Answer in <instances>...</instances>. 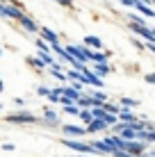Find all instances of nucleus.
Here are the masks:
<instances>
[{
  "label": "nucleus",
  "instance_id": "obj_5",
  "mask_svg": "<svg viewBox=\"0 0 155 157\" xmlns=\"http://www.w3.org/2000/svg\"><path fill=\"white\" fill-rule=\"evenodd\" d=\"M123 150H126V153H130L132 157H139L141 153H146V150H148V144H144V141H126Z\"/></svg>",
  "mask_w": 155,
  "mask_h": 157
},
{
  "label": "nucleus",
  "instance_id": "obj_4",
  "mask_svg": "<svg viewBox=\"0 0 155 157\" xmlns=\"http://www.w3.org/2000/svg\"><path fill=\"white\" fill-rule=\"evenodd\" d=\"M128 28H130V32H135L137 36H144L146 43H155V34H153V30L148 28V25H135V23H130Z\"/></svg>",
  "mask_w": 155,
  "mask_h": 157
},
{
  "label": "nucleus",
  "instance_id": "obj_22",
  "mask_svg": "<svg viewBox=\"0 0 155 157\" xmlns=\"http://www.w3.org/2000/svg\"><path fill=\"white\" fill-rule=\"evenodd\" d=\"M78 118H80V121L84 123V125L94 121V118H91V112H89V109H80V112H78ZM84 125H82V128H84Z\"/></svg>",
  "mask_w": 155,
  "mask_h": 157
},
{
  "label": "nucleus",
  "instance_id": "obj_10",
  "mask_svg": "<svg viewBox=\"0 0 155 157\" xmlns=\"http://www.w3.org/2000/svg\"><path fill=\"white\" fill-rule=\"evenodd\" d=\"M130 7H135L137 12H141L144 16H146V18H153V16H155V9H153V7H148V5H144L141 0H130Z\"/></svg>",
  "mask_w": 155,
  "mask_h": 157
},
{
  "label": "nucleus",
  "instance_id": "obj_14",
  "mask_svg": "<svg viewBox=\"0 0 155 157\" xmlns=\"http://www.w3.org/2000/svg\"><path fill=\"white\" fill-rule=\"evenodd\" d=\"M89 100H91V107H100L105 100H107V94H105L103 89H98V91H94V94L89 96Z\"/></svg>",
  "mask_w": 155,
  "mask_h": 157
},
{
  "label": "nucleus",
  "instance_id": "obj_18",
  "mask_svg": "<svg viewBox=\"0 0 155 157\" xmlns=\"http://www.w3.org/2000/svg\"><path fill=\"white\" fill-rule=\"evenodd\" d=\"M37 59H41V62H44V66H55V64H57V59L52 57L50 52H39Z\"/></svg>",
  "mask_w": 155,
  "mask_h": 157
},
{
  "label": "nucleus",
  "instance_id": "obj_6",
  "mask_svg": "<svg viewBox=\"0 0 155 157\" xmlns=\"http://www.w3.org/2000/svg\"><path fill=\"white\" fill-rule=\"evenodd\" d=\"M82 75H84V84H94L96 89H103V80L96 75L89 66H84V71H82Z\"/></svg>",
  "mask_w": 155,
  "mask_h": 157
},
{
  "label": "nucleus",
  "instance_id": "obj_11",
  "mask_svg": "<svg viewBox=\"0 0 155 157\" xmlns=\"http://www.w3.org/2000/svg\"><path fill=\"white\" fill-rule=\"evenodd\" d=\"M62 132L68 134V137H82V134H87L82 125H71V123H64V125H62Z\"/></svg>",
  "mask_w": 155,
  "mask_h": 157
},
{
  "label": "nucleus",
  "instance_id": "obj_16",
  "mask_svg": "<svg viewBox=\"0 0 155 157\" xmlns=\"http://www.w3.org/2000/svg\"><path fill=\"white\" fill-rule=\"evenodd\" d=\"M18 23H21V25H23V30H28V32H32V34H37V32H39V25H37V23H34V21H32V18H30V16H28V14H25V16H23V18H21V21H18Z\"/></svg>",
  "mask_w": 155,
  "mask_h": 157
},
{
  "label": "nucleus",
  "instance_id": "obj_13",
  "mask_svg": "<svg viewBox=\"0 0 155 157\" xmlns=\"http://www.w3.org/2000/svg\"><path fill=\"white\" fill-rule=\"evenodd\" d=\"M107 130V125H105L103 121H98V118H94L91 123H87L84 125V132H89V134H96V132H105Z\"/></svg>",
  "mask_w": 155,
  "mask_h": 157
},
{
  "label": "nucleus",
  "instance_id": "obj_8",
  "mask_svg": "<svg viewBox=\"0 0 155 157\" xmlns=\"http://www.w3.org/2000/svg\"><path fill=\"white\" fill-rule=\"evenodd\" d=\"M82 46H87V48H91V50L96 52H103V48H105V43L98 39V36H94V34H89V36H84L82 39Z\"/></svg>",
  "mask_w": 155,
  "mask_h": 157
},
{
  "label": "nucleus",
  "instance_id": "obj_29",
  "mask_svg": "<svg viewBox=\"0 0 155 157\" xmlns=\"http://www.w3.org/2000/svg\"><path fill=\"white\" fill-rule=\"evenodd\" d=\"M37 94H39V96H48V94H50V86H46V84L37 86Z\"/></svg>",
  "mask_w": 155,
  "mask_h": 157
},
{
  "label": "nucleus",
  "instance_id": "obj_28",
  "mask_svg": "<svg viewBox=\"0 0 155 157\" xmlns=\"http://www.w3.org/2000/svg\"><path fill=\"white\" fill-rule=\"evenodd\" d=\"M34 46H37V48H39V52H48V43H46V41H41V39H37V41H34Z\"/></svg>",
  "mask_w": 155,
  "mask_h": 157
},
{
  "label": "nucleus",
  "instance_id": "obj_24",
  "mask_svg": "<svg viewBox=\"0 0 155 157\" xmlns=\"http://www.w3.org/2000/svg\"><path fill=\"white\" fill-rule=\"evenodd\" d=\"M28 64L34 68V71H44V68H46L44 62H41V59H37V57H28Z\"/></svg>",
  "mask_w": 155,
  "mask_h": 157
},
{
  "label": "nucleus",
  "instance_id": "obj_12",
  "mask_svg": "<svg viewBox=\"0 0 155 157\" xmlns=\"http://www.w3.org/2000/svg\"><path fill=\"white\" fill-rule=\"evenodd\" d=\"M89 146H91V148L96 150V155H112V153H114V150H112L110 146L103 141V139H96V141H91Z\"/></svg>",
  "mask_w": 155,
  "mask_h": 157
},
{
  "label": "nucleus",
  "instance_id": "obj_9",
  "mask_svg": "<svg viewBox=\"0 0 155 157\" xmlns=\"http://www.w3.org/2000/svg\"><path fill=\"white\" fill-rule=\"evenodd\" d=\"M37 34H41V41H46L48 46H52V43H60V36L55 34V32H52L50 28H39V32H37Z\"/></svg>",
  "mask_w": 155,
  "mask_h": 157
},
{
  "label": "nucleus",
  "instance_id": "obj_38",
  "mask_svg": "<svg viewBox=\"0 0 155 157\" xmlns=\"http://www.w3.org/2000/svg\"><path fill=\"white\" fill-rule=\"evenodd\" d=\"M0 55H2V50H0Z\"/></svg>",
  "mask_w": 155,
  "mask_h": 157
},
{
  "label": "nucleus",
  "instance_id": "obj_31",
  "mask_svg": "<svg viewBox=\"0 0 155 157\" xmlns=\"http://www.w3.org/2000/svg\"><path fill=\"white\" fill-rule=\"evenodd\" d=\"M55 2H60L62 7H73V0H55Z\"/></svg>",
  "mask_w": 155,
  "mask_h": 157
},
{
  "label": "nucleus",
  "instance_id": "obj_27",
  "mask_svg": "<svg viewBox=\"0 0 155 157\" xmlns=\"http://www.w3.org/2000/svg\"><path fill=\"white\" fill-rule=\"evenodd\" d=\"M48 48H52V50H55V55H57V57H62L64 52H66V50H64V48H62V43H52V46H48Z\"/></svg>",
  "mask_w": 155,
  "mask_h": 157
},
{
  "label": "nucleus",
  "instance_id": "obj_26",
  "mask_svg": "<svg viewBox=\"0 0 155 157\" xmlns=\"http://www.w3.org/2000/svg\"><path fill=\"white\" fill-rule=\"evenodd\" d=\"M78 107L76 105H64V114H68V116H78Z\"/></svg>",
  "mask_w": 155,
  "mask_h": 157
},
{
  "label": "nucleus",
  "instance_id": "obj_7",
  "mask_svg": "<svg viewBox=\"0 0 155 157\" xmlns=\"http://www.w3.org/2000/svg\"><path fill=\"white\" fill-rule=\"evenodd\" d=\"M37 123H44L48 128H55V125H60V116H57L52 109H44V116H41Z\"/></svg>",
  "mask_w": 155,
  "mask_h": 157
},
{
  "label": "nucleus",
  "instance_id": "obj_32",
  "mask_svg": "<svg viewBox=\"0 0 155 157\" xmlns=\"http://www.w3.org/2000/svg\"><path fill=\"white\" fill-rule=\"evenodd\" d=\"M132 46H135L137 50H144V43H141L139 39H132Z\"/></svg>",
  "mask_w": 155,
  "mask_h": 157
},
{
  "label": "nucleus",
  "instance_id": "obj_23",
  "mask_svg": "<svg viewBox=\"0 0 155 157\" xmlns=\"http://www.w3.org/2000/svg\"><path fill=\"white\" fill-rule=\"evenodd\" d=\"M60 96H62V86H55V89H50V94L46 96L50 102H60Z\"/></svg>",
  "mask_w": 155,
  "mask_h": 157
},
{
  "label": "nucleus",
  "instance_id": "obj_25",
  "mask_svg": "<svg viewBox=\"0 0 155 157\" xmlns=\"http://www.w3.org/2000/svg\"><path fill=\"white\" fill-rule=\"evenodd\" d=\"M103 123L107 128H112L114 123H119V118H116V114H105V118H103Z\"/></svg>",
  "mask_w": 155,
  "mask_h": 157
},
{
  "label": "nucleus",
  "instance_id": "obj_3",
  "mask_svg": "<svg viewBox=\"0 0 155 157\" xmlns=\"http://www.w3.org/2000/svg\"><path fill=\"white\" fill-rule=\"evenodd\" d=\"M62 144L66 146V148H71V150H76V153H80V155H89V157L96 155V150H94L89 144H84V141H76V139H62Z\"/></svg>",
  "mask_w": 155,
  "mask_h": 157
},
{
  "label": "nucleus",
  "instance_id": "obj_19",
  "mask_svg": "<svg viewBox=\"0 0 155 157\" xmlns=\"http://www.w3.org/2000/svg\"><path fill=\"white\" fill-rule=\"evenodd\" d=\"M116 105H119V107H126V109H132V107L139 105V100H137V98H119Z\"/></svg>",
  "mask_w": 155,
  "mask_h": 157
},
{
  "label": "nucleus",
  "instance_id": "obj_39",
  "mask_svg": "<svg viewBox=\"0 0 155 157\" xmlns=\"http://www.w3.org/2000/svg\"><path fill=\"white\" fill-rule=\"evenodd\" d=\"M0 107H2V105H0Z\"/></svg>",
  "mask_w": 155,
  "mask_h": 157
},
{
  "label": "nucleus",
  "instance_id": "obj_15",
  "mask_svg": "<svg viewBox=\"0 0 155 157\" xmlns=\"http://www.w3.org/2000/svg\"><path fill=\"white\" fill-rule=\"evenodd\" d=\"M116 118H119L121 123H135L137 116L132 114L130 109H126V107H119V114H116Z\"/></svg>",
  "mask_w": 155,
  "mask_h": 157
},
{
  "label": "nucleus",
  "instance_id": "obj_21",
  "mask_svg": "<svg viewBox=\"0 0 155 157\" xmlns=\"http://www.w3.org/2000/svg\"><path fill=\"white\" fill-rule=\"evenodd\" d=\"M100 107H103V109L107 112V114H119V105H116V102H110V100H105Z\"/></svg>",
  "mask_w": 155,
  "mask_h": 157
},
{
  "label": "nucleus",
  "instance_id": "obj_17",
  "mask_svg": "<svg viewBox=\"0 0 155 157\" xmlns=\"http://www.w3.org/2000/svg\"><path fill=\"white\" fill-rule=\"evenodd\" d=\"M73 105H76L78 109H91V100H89V96H84V94H80Z\"/></svg>",
  "mask_w": 155,
  "mask_h": 157
},
{
  "label": "nucleus",
  "instance_id": "obj_34",
  "mask_svg": "<svg viewBox=\"0 0 155 157\" xmlns=\"http://www.w3.org/2000/svg\"><path fill=\"white\" fill-rule=\"evenodd\" d=\"M144 48H146L148 52H155V43H146V46H144Z\"/></svg>",
  "mask_w": 155,
  "mask_h": 157
},
{
  "label": "nucleus",
  "instance_id": "obj_20",
  "mask_svg": "<svg viewBox=\"0 0 155 157\" xmlns=\"http://www.w3.org/2000/svg\"><path fill=\"white\" fill-rule=\"evenodd\" d=\"M110 71H112V68L107 66V64H94V73L98 75L100 80H103V78H105V75H107Z\"/></svg>",
  "mask_w": 155,
  "mask_h": 157
},
{
  "label": "nucleus",
  "instance_id": "obj_37",
  "mask_svg": "<svg viewBox=\"0 0 155 157\" xmlns=\"http://www.w3.org/2000/svg\"><path fill=\"white\" fill-rule=\"evenodd\" d=\"M0 91H2V82H0Z\"/></svg>",
  "mask_w": 155,
  "mask_h": 157
},
{
  "label": "nucleus",
  "instance_id": "obj_33",
  "mask_svg": "<svg viewBox=\"0 0 155 157\" xmlns=\"http://www.w3.org/2000/svg\"><path fill=\"white\" fill-rule=\"evenodd\" d=\"M14 148H16V146H14V144H5V146H2V150H7V153H12V150H14Z\"/></svg>",
  "mask_w": 155,
  "mask_h": 157
},
{
  "label": "nucleus",
  "instance_id": "obj_36",
  "mask_svg": "<svg viewBox=\"0 0 155 157\" xmlns=\"http://www.w3.org/2000/svg\"><path fill=\"white\" fill-rule=\"evenodd\" d=\"M121 2H123V5H128V7H130V0H121Z\"/></svg>",
  "mask_w": 155,
  "mask_h": 157
},
{
  "label": "nucleus",
  "instance_id": "obj_1",
  "mask_svg": "<svg viewBox=\"0 0 155 157\" xmlns=\"http://www.w3.org/2000/svg\"><path fill=\"white\" fill-rule=\"evenodd\" d=\"M0 16L2 18H9V21H21L25 16V12H23V7H21L18 2H0Z\"/></svg>",
  "mask_w": 155,
  "mask_h": 157
},
{
  "label": "nucleus",
  "instance_id": "obj_2",
  "mask_svg": "<svg viewBox=\"0 0 155 157\" xmlns=\"http://www.w3.org/2000/svg\"><path fill=\"white\" fill-rule=\"evenodd\" d=\"M5 121L7 123H14V125H30V123H37L39 121V116H34L32 112H14V114H7L5 116Z\"/></svg>",
  "mask_w": 155,
  "mask_h": 157
},
{
  "label": "nucleus",
  "instance_id": "obj_35",
  "mask_svg": "<svg viewBox=\"0 0 155 157\" xmlns=\"http://www.w3.org/2000/svg\"><path fill=\"white\" fill-rule=\"evenodd\" d=\"M139 157H155V155H153V153H148V150H146V153H141Z\"/></svg>",
  "mask_w": 155,
  "mask_h": 157
},
{
  "label": "nucleus",
  "instance_id": "obj_30",
  "mask_svg": "<svg viewBox=\"0 0 155 157\" xmlns=\"http://www.w3.org/2000/svg\"><path fill=\"white\" fill-rule=\"evenodd\" d=\"M144 80H146L148 84H155V73H146V78H144Z\"/></svg>",
  "mask_w": 155,
  "mask_h": 157
}]
</instances>
